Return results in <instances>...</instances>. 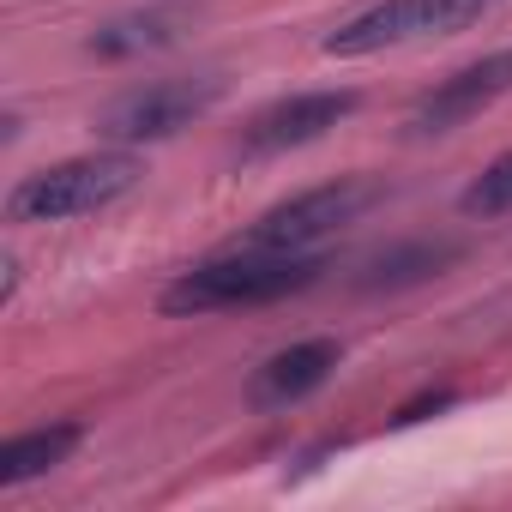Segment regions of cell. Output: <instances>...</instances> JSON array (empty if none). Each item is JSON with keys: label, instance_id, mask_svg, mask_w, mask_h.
<instances>
[{"label": "cell", "instance_id": "6da1fadb", "mask_svg": "<svg viewBox=\"0 0 512 512\" xmlns=\"http://www.w3.org/2000/svg\"><path fill=\"white\" fill-rule=\"evenodd\" d=\"M326 272L320 253H278V247H229L217 260L181 272L163 290V314H217V308H260L308 290Z\"/></svg>", "mask_w": 512, "mask_h": 512}, {"label": "cell", "instance_id": "7a4b0ae2", "mask_svg": "<svg viewBox=\"0 0 512 512\" xmlns=\"http://www.w3.org/2000/svg\"><path fill=\"white\" fill-rule=\"evenodd\" d=\"M139 175H145V163H139L127 145L49 163V169L25 175V181L7 193V223H73V217H91V211L127 199V193L139 187Z\"/></svg>", "mask_w": 512, "mask_h": 512}, {"label": "cell", "instance_id": "3957f363", "mask_svg": "<svg viewBox=\"0 0 512 512\" xmlns=\"http://www.w3.org/2000/svg\"><path fill=\"white\" fill-rule=\"evenodd\" d=\"M223 97V73H193V79H157V85H139L127 97H115L103 115H97V139L103 145H151V139H169L181 127H193L205 109H217Z\"/></svg>", "mask_w": 512, "mask_h": 512}, {"label": "cell", "instance_id": "277c9868", "mask_svg": "<svg viewBox=\"0 0 512 512\" xmlns=\"http://www.w3.org/2000/svg\"><path fill=\"white\" fill-rule=\"evenodd\" d=\"M374 205V181H326L308 187L284 205H272L260 223L247 229V247H278V253H314L326 235H338V223H350L356 211Z\"/></svg>", "mask_w": 512, "mask_h": 512}, {"label": "cell", "instance_id": "5b68a950", "mask_svg": "<svg viewBox=\"0 0 512 512\" xmlns=\"http://www.w3.org/2000/svg\"><path fill=\"white\" fill-rule=\"evenodd\" d=\"M506 91H512V49H494V55H482V61L458 67L452 79H440V85L410 109L404 133H410V139H440V133H452V127L476 121L482 109H494Z\"/></svg>", "mask_w": 512, "mask_h": 512}, {"label": "cell", "instance_id": "8992f818", "mask_svg": "<svg viewBox=\"0 0 512 512\" xmlns=\"http://www.w3.org/2000/svg\"><path fill=\"white\" fill-rule=\"evenodd\" d=\"M356 103H362L356 91H296V97H284V103H272V109L253 115L241 151H247V157H278V151L314 145V139H326L338 121H350Z\"/></svg>", "mask_w": 512, "mask_h": 512}, {"label": "cell", "instance_id": "52a82bcc", "mask_svg": "<svg viewBox=\"0 0 512 512\" xmlns=\"http://www.w3.org/2000/svg\"><path fill=\"white\" fill-rule=\"evenodd\" d=\"M416 37H434L428 0H374V7L350 13L320 49L332 61H362V55H380V49H398V43H416Z\"/></svg>", "mask_w": 512, "mask_h": 512}, {"label": "cell", "instance_id": "ba28073f", "mask_svg": "<svg viewBox=\"0 0 512 512\" xmlns=\"http://www.w3.org/2000/svg\"><path fill=\"white\" fill-rule=\"evenodd\" d=\"M338 356H344L338 338H308V344L278 350L266 368H253V386H247L253 410H290V404H302L308 392H320L332 380Z\"/></svg>", "mask_w": 512, "mask_h": 512}, {"label": "cell", "instance_id": "9c48e42d", "mask_svg": "<svg viewBox=\"0 0 512 512\" xmlns=\"http://www.w3.org/2000/svg\"><path fill=\"white\" fill-rule=\"evenodd\" d=\"M85 440L79 422H55V428H31V434H13L0 446V488H19L31 476H49L55 464H67V452Z\"/></svg>", "mask_w": 512, "mask_h": 512}, {"label": "cell", "instance_id": "30bf717a", "mask_svg": "<svg viewBox=\"0 0 512 512\" xmlns=\"http://www.w3.org/2000/svg\"><path fill=\"white\" fill-rule=\"evenodd\" d=\"M452 260H458V241H404V247L374 253L368 272H362V290H404V284L440 278Z\"/></svg>", "mask_w": 512, "mask_h": 512}, {"label": "cell", "instance_id": "8fae6325", "mask_svg": "<svg viewBox=\"0 0 512 512\" xmlns=\"http://www.w3.org/2000/svg\"><path fill=\"white\" fill-rule=\"evenodd\" d=\"M181 37V19L175 13H127V19H109L103 31H91V55L103 61H127V55H145V49H169Z\"/></svg>", "mask_w": 512, "mask_h": 512}, {"label": "cell", "instance_id": "7c38bea8", "mask_svg": "<svg viewBox=\"0 0 512 512\" xmlns=\"http://www.w3.org/2000/svg\"><path fill=\"white\" fill-rule=\"evenodd\" d=\"M458 211H464V217H500V211H512V151L494 157V163L458 193Z\"/></svg>", "mask_w": 512, "mask_h": 512}, {"label": "cell", "instance_id": "4fadbf2b", "mask_svg": "<svg viewBox=\"0 0 512 512\" xmlns=\"http://www.w3.org/2000/svg\"><path fill=\"white\" fill-rule=\"evenodd\" d=\"M494 7L500 0H428V25H434V37H452V31H470Z\"/></svg>", "mask_w": 512, "mask_h": 512}]
</instances>
